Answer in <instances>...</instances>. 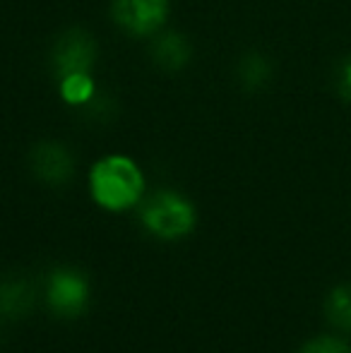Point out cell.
<instances>
[{"instance_id": "1", "label": "cell", "mask_w": 351, "mask_h": 353, "mask_svg": "<svg viewBox=\"0 0 351 353\" xmlns=\"http://www.w3.org/2000/svg\"><path fill=\"white\" fill-rule=\"evenodd\" d=\"M89 195L106 212H128L145 195V173L126 154H106L89 168Z\"/></svg>"}, {"instance_id": "2", "label": "cell", "mask_w": 351, "mask_h": 353, "mask_svg": "<svg viewBox=\"0 0 351 353\" xmlns=\"http://www.w3.org/2000/svg\"><path fill=\"white\" fill-rule=\"evenodd\" d=\"M140 221L159 241H178L195 228L197 212L188 197L176 190H159L142 205Z\"/></svg>"}, {"instance_id": "3", "label": "cell", "mask_w": 351, "mask_h": 353, "mask_svg": "<svg viewBox=\"0 0 351 353\" xmlns=\"http://www.w3.org/2000/svg\"><path fill=\"white\" fill-rule=\"evenodd\" d=\"M92 286L80 270L58 267L46 276V305L56 317L77 320L87 310Z\"/></svg>"}, {"instance_id": "4", "label": "cell", "mask_w": 351, "mask_h": 353, "mask_svg": "<svg viewBox=\"0 0 351 353\" xmlns=\"http://www.w3.org/2000/svg\"><path fill=\"white\" fill-rule=\"evenodd\" d=\"M171 0H113L111 17L118 29L135 39H150L164 29Z\"/></svg>"}, {"instance_id": "5", "label": "cell", "mask_w": 351, "mask_h": 353, "mask_svg": "<svg viewBox=\"0 0 351 353\" xmlns=\"http://www.w3.org/2000/svg\"><path fill=\"white\" fill-rule=\"evenodd\" d=\"M97 39L75 27L63 32L51 48V65L58 77L70 72H92L97 65Z\"/></svg>"}, {"instance_id": "6", "label": "cell", "mask_w": 351, "mask_h": 353, "mask_svg": "<svg viewBox=\"0 0 351 353\" xmlns=\"http://www.w3.org/2000/svg\"><path fill=\"white\" fill-rule=\"evenodd\" d=\"M29 168L43 185L63 188L75 176V157L66 144L41 140L29 152Z\"/></svg>"}, {"instance_id": "7", "label": "cell", "mask_w": 351, "mask_h": 353, "mask_svg": "<svg viewBox=\"0 0 351 353\" xmlns=\"http://www.w3.org/2000/svg\"><path fill=\"white\" fill-rule=\"evenodd\" d=\"M37 301V286L24 274H8L0 279V317L8 322L29 315Z\"/></svg>"}, {"instance_id": "8", "label": "cell", "mask_w": 351, "mask_h": 353, "mask_svg": "<svg viewBox=\"0 0 351 353\" xmlns=\"http://www.w3.org/2000/svg\"><path fill=\"white\" fill-rule=\"evenodd\" d=\"M152 61L166 72H178L190 63L192 46L183 34L178 32H159L152 37Z\"/></svg>"}, {"instance_id": "9", "label": "cell", "mask_w": 351, "mask_h": 353, "mask_svg": "<svg viewBox=\"0 0 351 353\" xmlns=\"http://www.w3.org/2000/svg\"><path fill=\"white\" fill-rule=\"evenodd\" d=\"M58 97L72 108H87L97 99V82L92 72H70L58 77Z\"/></svg>"}, {"instance_id": "10", "label": "cell", "mask_w": 351, "mask_h": 353, "mask_svg": "<svg viewBox=\"0 0 351 353\" xmlns=\"http://www.w3.org/2000/svg\"><path fill=\"white\" fill-rule=\"evenodd\" d=\"M236 77H239L241 87L245 92H258L263 89L272 77V63L267 61L263 53H245L239 61V68H236Z\"/></svg>"}, {"instance_id": "11", "label": "cell", "mask_w": 351, "mask_h": 353, "mask_svg": "<svg viewBox=\"0 0 351 353\" xmlns=\"http://www.w3.org/2000/svg\"><path fill=\"white\" fill-rule=\"evenodd\" d=\"M325 315L339 330H351V286H337L325 301Z\"/></svg>"}, {"instance_id": "12", "label": "cell", "mask_w": 351, "mask_h": 353, "mask_svg": "<svg viewBox=\"0 0 351 353\" xmlns=\"http://www.w3.org/2000/svg\"><path fill=\"white\" fill-rule=\"evenodd\" d=\"M299 353H351V349L344 341L332 339V336H318V339L308 341Z\"/></svg>"}, {"instance_id": "13", "label": "cell", "mask_w": 351, "mask_h": 353, "mask_svg": "<svg viewBox=\"0 0 351 353\" xmlns=\"http://www.w3.org/2000/svg\"><path fill=\"white\" fill-rule=\"evenodd\" d=\"M339 89L347 99H351V61L342 68V74H339Z\"/></svg>"}]
</instances>
